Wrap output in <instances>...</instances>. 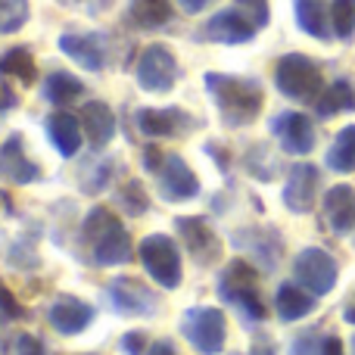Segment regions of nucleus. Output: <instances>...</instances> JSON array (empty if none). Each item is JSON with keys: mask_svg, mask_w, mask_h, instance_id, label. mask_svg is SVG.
Masks as SVG:
<instances>
[{"mask_svg": "<svg viewBox=\"0 0 355 355\" xmlns=\"http://www.w3.org/2000/svg\"><path fill=\"white\" fill-rule=\"evenodd\" d=\"M206 91L218 106L227 128H243L262 112V87L252 78H237L225 72H206Z\"/></svg>", "mask_w": 355, "mask_h": 355, "instance_id": "nucleus-1", "label": "nucleus"}, {"mask_svg": "<svg viewBox=\"0 0 355 355\" xmlns=\"http://www.w3.org/2000/svg\"><path fill=\"white\" fill-rule=\"evenodd\" d=\"M85 237L94 243V262L97 265H122L131 259V237L119 218L106 209H94L85 221Z\"/></svg>", "mask_w": 355, "mask_h": 355, "instance_id": "nucleus-2", "label": "nucleus"}, {"mask_svg": "<svg viewBox=\"0 0 355 355\" xmlns=\"http://www.w3.org/2000/svg\"><path fill=\"white\" fill-rule=\"evenodd\" d=\"M275 85L284 97L300 100V103H315L324 91V78L315 60H309L306 53H287L277 60L275 69Z\"/></svg>", "mask_w": 355, "mask_h": 355, "instance_id": "nucleus-3", "label": "nucleus"}, {"mask_svg": "<svg viewBox=\"0 0 355 355\" xmlns=\"http://www.w3.org/2000/svg\"><path fill=\"white\" fill-rule=\"evenodd\" d=\"M218 296L225 302L240 306L252 321H262L265 318V306H262V300H259V293H256V271H252V265L243 262V259L231 262L225 271H221Z\"/></svg>", "mask_w": 355, "mask_h": 355, "instance_id": "nucleus-4", "label": "nucleus"}, {"mask_svg": "<svg viewBox=\"0 0 355 355\" xmlns=\"http://www.w3.org/2000/svg\"><path fill=\"white\" fill-rule=\"evenodd\" d=\"M181 331L200 355H218L221 346H225V337H227V321L218 309L196 306L184 315Z\"/></svg>", "mask_w": 355, "mask_h": 355, "instance_id": "nucleus-5", "label": "nucleus"}, {"mask_svg": "<svg viewBox=\"0 0 355 355\" xmlns=\"http://www.w3.org/2000/svg\"><path fill=\"white\" fill-rule=\"evenodd\" d=\"M293 277L300 287L309 290V293L327 296L334 287H337L340 268H337L331 252L318 250V246H306V250L293 259Z\"/></svg>", "mask_w": 355, "mask_h": 355, "instance_id": "nucleus-6", "label": "nucleus"}, {"mask_svg": "<svg viewBox=\"0 0 355 355\" xmlns=\"http://www.w3.org/2000/svg\"><path fill=\"white\" fill-rule=\"evenodd\" d=\"M141 262L150 271L156 284L175 290L181 284V256H178V246L172 237L166 234H153V237H144L141 243Z\"/></svg>", "mask_w": 355, "mask_h": 355, "instance_id": "nucleus-7", "label": "nucleus"}, {"mask_svg": "<svg viewBox=\"0 0 355 355\" xmlns=\"http://www.w3.org/2000/svg\"><path fill=\"white\" fill-rule=\"evenodd\" d=\"M178 81V60L168 47L150 44L137 60V85L150 94H168Z\"/></svg>", "mask_w": 355, "mask_h": 355, "instance_id": "nucleus-8", "label": "nucleus"}, {"mask_svg": "<svg viewBox=\"0 0 355 355\" xmlns=\"http://www.w3.org/2000/svg\"><path fill=\"white\" fill-rule=\"evenodd\" d=\"M318 168L309 162H296L290 168V178L284 184V206L293 215H309L315 209V196H318Z\"/></svg>", "mask_w": 355, "mask_h": 355, "instance_id": "nucleus-9", "label": "nucleus"}, {"mask_svg": "<svg viewBox=\"0 0 355 355\" xmlns=\"http://www.w3.org/2000/svg\"><path fill=\"white\" fill-rule=\"evenodd\" d=\"M60 50L87 72H100L106 66V37L94 31H66L60 35Z\"/></svg>", "mask_w": 355, "mask_h": 355, "instance_id": "nucleus-10", "label": "nucleus"}, {"mask_svg": "<svg viewBox=\"0 0 355 355\" xmlns=\"http://www.w3.org/2000/svg\"><path fill=\"white\" fill-rule=\"evenodd\" d=\"M271 131L277 135L281 147L293 156H306L315 147V128L312 119L302 116V112H281V116L271 122Z\"/></svg>", "mask_w": 355, "mask_h": 355, "instance_id": "nucleus-11", "label": "nucleus"}, {"mask_svg": "<svg viewBox=\"0 0 355 355\" xmlns=\"http://www.w3.org/2000/svg\"><path fill=\"white\" fill-rule=\"evenodd\" d=\"M106 296H110L112 309L122 315H150L156 309V296L135 277H116Z\"/></svg>", "mask_w": 355, "mask_h": 355, "instance_id": "nucleus-12", "label": "nucleus"}, {"mask_svg": "<svg viewBox=\"0 0 355 355\" xmlns=\"http://www.w3.org/2000/svg\"><path fill=\"white\" fill-rule=\"evenodd\" d=\"M256 31L259 28L252 25V19L240 10H221L206 22V37L218 44H246Z\"/></svg>", "mask_w": 355, "mask_h": 355, "instance_id": "nucleus-13", "label": "nucleus"}, {"mask_svg": "<svg viewBox=\"0 0 355 355\" xmlns=\"http://www.w3.org/2000/svg\"><path fill=\"white\" fill-rule=\"evenodd\" d=\"M159 190L166 200H190V196L200 193V181L181 156L168 153L159 166Z\"/></svg>", "mask_w": 355, "mask_h": 355, "instance_id": "nucleus-14", "label": "nucleus"}, {"mask_svg": "<svg viewBox=\"0 0 355 355\" xmlns=\"http://www.w3.org/2000/svg\"><path fill=\"white\" fill-rule=\"evenodd\" d=\"M175 227H178L181 240L187 243V250L193 252L200 265H209L221 252L218 237H215V231L202 218H187V215H184V218H175Z\"/></svg>", "mask_w": 355, "mask_h": 355, "instance_id": "nucleus-15", "label": "nucleus"}, {"mask_svg": "<svg viewBox=\"0 0 355 355\" xmlns=\"http://www.w3.org/2000/svg\"><path fill=\"white\" fill-rule=\"evenodd\" d=\"M324 221L334 234H349L355 227V190L346 184H337L324 193Z\"/></svg>", "mask_w": 355, "mask_h": 355, "instance_id": "nucleus-16", "label": "nucleus"}, {"mask_svg": "<svg viewBox=\"0 0 355 355\" xmlns=\"http://www.w3.org/2000/svg\"><path fill=\"white\" fill-rule=\"evenodd\" d=\"M94 321V309L75 296H60L50 306V324L60 334H81Z\"/></svg>", "mask_w": 355, "mask_h": 355, "instance_id": "nucleus-17", "label": "nucleus"}, {"mask_svg": "<svg viewBox=\"0 0 355 355\" xmlns=\"http://www.w3.org/2000/svg\"><path fill=\"white\" fill-rule=\"evenodd\" d=\"M296 25L318 41H331V3L327 0H293Z\"/></svg>", "mask_w": 355, "mask_h": 355, "instance_id": "nucleus-18", "label": "nucleus"}, {"mask_svg": "<svg viewBox=\"0 0 355 355\" xmlns=\"http://www.w3.org/2000/svg\"><path fill=\"white\" fill-rule=\"evenodd\" d=\"M187 125H190V119L184 116L181 110H153V106H147V110L137 112V128H141L147 137L181 135Z\"/></svg>", "mask_w": 355, "mask_h": 355, "instance_id": "nucleus-19", "label": "nucleus"}, {"mask_svg": "<svg viewBox=\"0 0 355 355\" xmlns=\"http://www.w3.org/2000/svg\"><path fill=\"white\" fill-rule=\"evenodd\" d=\"M81 125H85L87 137H91V147H106V144L116 137V112L103 103V100H94L81 110Z\"/></svg>", "mask_w": 355, "mask_h": 355, "instance_id": "nucleus-20", "label": "nucleus"}, {"mask_svg": "<svg viewBox=\"0 0 355 355\" xmlns=\"http://www.w3.org/2000/svg\"><path fill=\"white\" fill-rule=\"evenodd\" d=\"M0 175L12 184L37 181V166L22 153V141H19V137H10V141L0 147Z\"/></svg>", "mask_w": 355, "mask_h": 355, "instance_id": "nucleus-21", "label": "nucleus"}, {"mask_svg": "<svg viewBox=\"0 0 355 355\" xmlns=\"http://www.w3.org/2000/svg\"><path fill=\"white\" fill-rule=\"evenodd\" d=\"M81 131H85V125H81L72 112H53V116L47 119L50 141H53V147L60 150L66 159L81 150Z\"/></svg>", "mask_w": 355, "mask_h": 355, "instance_id": "nucleus-22", "label": "nucleus"}, {"mask_svg": "<svg viewBox=\"0 0 355 355\" xmlns=\"http://www.w3.org/2000/svg\"><path fill=\"white\" fill-rule=\"evenodd\" d=\"M277 315H281V321H287V324H293V321L306 318V315H312L315 309V293H309L306 287H300V284H284L281 290H277Z\"/></svg>", "mask_w": 355, "mask_h": 355, "instance_id": "nucleus-23", "label": "nucleus"}, {"mask_svg": "<svg viewBox=\"0 0 355 355\" xmlns=\"http://www.w3.org/2000/svg\"><path fill=\"white\" fill-rule=\"evenodd\" d=\"M343 110L355 112V87H352L349 78H337L331 87L321 91L318 100H315V112H318V119H334Z\"/></svg>", "mask_w": 355, "mask_h": 355, "instance_id": "nucleus-24", "label": "nucleus"}, {"mask_svg": "<svg viewBox=\"0 0 355 355\" xmlns=\"http://www.w3.org/2000/svg\"><path fill=\"white\" fill-rule=\"evenodd\" d=\"M327 166L340 175L355 172V125H346L327 150Z\"/></svg>", "mask_w": 355, "mask_h": 355, "instance_id": "nucleus-25", "label": "nucleus"}, {"mask_svg": "<svg viewBox=\"0 0 355 355\" xmlns=\"http://www.w3.org/2000/svg\"><path fill=\"white\" fill-rule=\"evenodd\" d=\"M128 12L141 28H162L172 19V0H131Z\"/></svg>", "mask_w": 355, "mask_h": 355, "instance_id": "nucleus-26", "label": "nucleus"}, {"mask_svg": "<svg viewBox=\"0 0 355 355\" xmlns=\"http://www.w3.org/2000/svg\"><path fill=\"white\" fill-rule=\"evenodd\" d=\"M81 94H85V85L69 72H53V75H47V81H44V100H50L53 106L72 103V100H78Z\"/></svg>", "mask_w": 355, "mask_h": 355, "instance_id": "nucleus-27", "label": "nucleus"}, {"mask_svg": "<svg viewBox=\"0 0 355 355\" xmlns=\"http://www.w3.org/2000/svg\"><path fill=\"white\" fill-rule=\"evenodd\" d=\"M0 75H10V78H19L22 85H31L37 78V66L35 56H31L28 47H12L0 56Z\"/></svg>", "mask_w": 355, "mask_h": 355, "instance_id": "nucleus-28", "label": "nucleus"}, {"mask_svg": "<svg viewBox=\"0 0 355 355\" xmlns=\"http://www.w3.org/2000/svg\"><path fill=\"white\" fill-rule=\"evenodd\" d=\"M331 28L340 41L355 35V0H331Z\"/></svg>", "mask_w": 355, "mask_h": 355, "instance_id": "nucleus-29", "label": "nucleus"}, {"mask_svg": "<svg viewBox=\"0 0 355 355\" xmlns=\"http://www.w3.org/2000/svg\"><path fill=\"white\" fill-rule=\"evenodd\" d=\"M28 22V0H0V35H12Z\"/></svg>", "mask_w": 355, "mask_h": 355, "instance_id": "nucleus-30", "label": "nucleus"}, {"mask_svg": "<svg viewBox=\"0 0 355 355\" xmlns=\"http://www.w3.org/2000/svg\"><path fill=\"white\" fill-rule=\"evenodd\" d=\"M237 3L240 12H246V16L252 19V25L256 28H265L271 19V10H268V0H234Z\"/></svg>", "mask_w": 355, "mask_h": 355, "instance_id": "nucleus-31", "label": "nucleus"}, {"mask_svg": "<svg viewBox=\"0 0 355 355\" xmlns=\"http://www.w3.org/2000/svg\"><path fill=\"white\" fill-rule=\"evenodd\" d=\"M122 202H125V209H128L131 215L147 212V193H144V187L137 181H131L128 187L122 190Z\"/></svg>", "mask_w": 355, "mask_h": 355, "instance_id": "nucleus-32", "label": "nucleus"}, {"mask_svg": "<svg viewBox=\"0 0 355 355\" xmlns=\"http://www.w3.org/2000/svg\"><path fill=\"white\" fill-rule=\"evenodd\" d=\"M12 352L16 355H44V343L37 337H31V334H19V337L12 340Z\"/></svg>", "mask_w": 355, "mask_h": 355, "instance_id": "nucleus-33", "label": "nucleus"}, {"mask_svg": "<svg viewBox=\"0 0 355 355\" xmlns=\"http://www.w3.org/2000/svg\"><path fill=\"white\" fill-rule=\"evenodd\" d=\"M0 312L6 315V318H22V309H19V302H16V296L10 293V290L3 287V281H0Z\"/></svg>", "mask_w": 355, "mask_h": 355, "instance_id": "nucleus-34", "label": "nucleus"}, {"mask_svg": "<svg viewBox=\"0 0 355 355\" xmlns=\"http://www.w3.org/2000/svg\"><path fill=\"white\" fill-rule=\"evenodd\" d=\"M144 346H147V340H144L141 331H131L122 337V349L125 355H144Z\"/></svg>", "mask_w": 355, "mask_h": 355, "instance_id": "nucleus-35", "label": "nucleus"}, {"mask_svg": "<svg viewBox=\"0 0 355 355\" xmlns=\"http://www.w3.org/2000/svg\"><path fill=\"white\" fill-rule=\"evenodd\" d=\"M315 355H346L343 352V340H340V337L321 340V346H318V352H315Z\"/></svg>", "mask_w": 355, "mask_h": 355, "instance_id": "nucleus-36", "label": "nucleus"}, {"mask_svg": "<svg viewBox=\"0 0 355 355\" xmlns=\"http://www.w3.org/2000/svg\"><path fill=\"white\" fill-rule=\"evenodd\" d=\"M16 91H12L10 85H6V81H0V112H6V110H12V106H16Z\"/></svg>", "mask_w": 355, "mask_h": 355, "instance_id": "nucleus-37", "label": "nucleus"}, {"mask_svg": "<svg viewBox=\"0 0 355 355\" xmlns=\"http://www.w3.org/2000/svg\"><path fill=\"white\" fill-rule=\"evenodd\" d=\"M147 355H178V352H175V346L168 343V340H159V343H153V346H150Z\"/></svg>", "mask_w": 355, "mask_h": 355, "instance_id": "nucleus-38", "label": "nucleus"}, {"mask_svg": "<svg viewBox=\"0 0 355 355\" xmlns=\"http://www.w3.org/2000/svg\"><path fill=\"white\" fill-rule=\"evenodd\" d=\"M178 3H181V6H184V10H187V12H200V10H202V6H206V3H209V0H178Z\"/></svg>", "mask_w": 355, "mask_h": 355, "instance_id": "nucleus-39", "label": "nucleus"}, {"mask_svg": "<svg viewBox=\"0 0 355 355\" xmlns=\"http://www.w3.org/2000/svg\"><path fill=\"white\" fill-rule=\"evenodd\" d=\"M60 3H75V0H60Z\"/></svg>", "mask_w": 355, "mask_h": 355, "instance_id": "nucleus-40", "label": "nucleus"}, {"mask_svg": "<svg viewBox=\"0 0 355 355\" xmlns=\"http://www.w3.org/2000/svg\"><path fill=\"white\" fill-rule=\"evenodd\" d=\"M352 349H355V337H352Z\"/></svg>", "mask_w": 355, "mask_h": 355, "instance_id": "nucleus-41", "label": "nucleus"}]
</instances>
